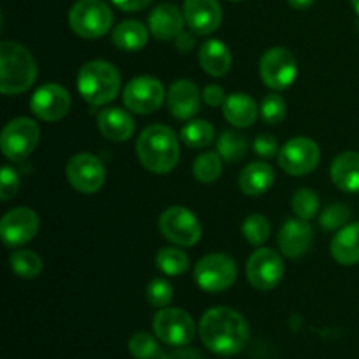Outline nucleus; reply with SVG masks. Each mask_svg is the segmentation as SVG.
I'll return each mask as SVG.
<instances>
[{"label":"nucleus","mask_w":359,"mask_h":359,"mask_svg":"<svg viewBox=\"0 0 359 359\" xmlns=\"http://www.w3.org/2000/svg\"><path fill=\"white\" fill-rule=\"evenodd\" d=\"M255 151L258 156L272 158L279 153V144H277L276 137L273 135H270V133H262V135L256 137Z\"/></svg>","instance_id":"40"},{"label":"nucleus","mask_w":359,"mask_h":359,"mask_svg":"<svg viewBox=\"0 0 359 359\" xmlns=\"http://www.w3.org/2000/svg\"><path fill=\"white\" fill-rule=\"evenodd\" d=\"M259 114L266 125H277L286 116V102L277 93L266 95L262 102V107H259Z\"/></svg>","instance_id":"38"},{"label":"nucleus","mask_w":359,"mask_h":359,"mask_svg":"<svg viewBox=\"0 0 359 359\" xmlns=\"http://www.w3.org/2000/svg\"><path fill=\"white\" fill-rule=\"evenodd\" d=\"M11 269L21 279H35L42 272V259L37 252L28 251V249H18L9 256Z\"/></svg>","instance_id":"30"},{"label":"nucleus","mask_w":359,"mask_h":359,"mask_svg":"<svg viewBox=\"0 0 359 359\" xmlns=\"http://www.w3.org/2000/svg\"><path fill=\"white\" fill-rule=\"evenodd\" d=\"M291 207L293 212L297 214L300 219L311 221L312 217L318 214L319 210V196L314 189L302 188L294 193L293 200H291Z\"/></svg>","instance_id":"33"},{"label":"nucleus","mask_w":359,"mask_h":359,"mask_svg":"<svg viewBox=\"0 0 359 359\" xmlns=\"http://www.w3.org/2000/svg\"><path fill=\"white\" fill-rule=\"evenodd\" d=\"M121 88V77L112 63L93 60L81 67L77 74V90L91 105H105L116 98Z\"/></svg>","instance_id":"4"},{"label":"nucleus","mask_w":359,"mask_h":359,"mask_svg":"<svg viewBox=\"0 0 359 359\" xmlns=\"http://www.w3.org/2000/svg\"><path fill=\"white\" fill-rule=\"evenodd\" d=\"M98 130L102 135L112 142L128 140L135 132V121L126 111L119 107H107L98 114Z\"/></svg>","instance_id":"21"},{"label":"nucleus","mask_w":359,"mask_h":359,"mask_svg":"<svg viewBox=\"0 0 359 359\" xmlns=\"http://www.w3.org/2000/svg\"><path fill=\"white\" fill-rule=\"evenodd\" d=\"M165 100V88L160 79L151 76L133 77L123 90L126 109L137 114H153Z\"/></svg>","instance_id":"10"},{"label":"nucleus","mask_w":359,"mask_h":359,"mask_svg":"<svg viewBox=\"0 0 359 359\" xmlns=\"http://www.w3.org/2000/svg\"><path fill=\"white\" fill-rule=\"evenodd\" d=\"M287 2H290V6L294 7V9H309L316 0H287Z\"/></svg>","instance_id":"44"},{"label":"nucleus","mask_w":359,"mask_h":359,"mask_svg":"<svg viewBox=\"0 0 359 359\" xmlns=\"http://www.w3.org/2000/svg\"><path fill=\"white\" fill-rule=\"evenodd\" d=\"M202 98L205 100L207 105L219 107V105H223L224 100H226V95H224L223 88L217 86V84H209V86H205V90H203Z\"/></svg>","instance_id":"41"},{"label":"nucleus","mask_w":359,"mask_h":359,"mask_svg":"<svg viewBox=\"0 0 359 359\" xmlns=\"http://www.w3.org/2000/svg\"><path fill=\"white\" fill-rule=\"evenodd\" d=\"M160 231L167 241L181 248H191L202 237L200 221L191 210L181 205H172L160 216Z\"/></svg>","instance_id":"7"},{"label":"nucleus","mask_w":359,"mask_h":359,"mask_svg":"<svg viewBox=\"0 0 359 359\" xmlns=\"http://www.w3.org/2000/svg\"><path fill=\"white\" fill-rule=\"evenodd\" d=\"M65 175L69 184L84 195H93L105 182L104 165L90 153L74 154L67 163Z\"/></svg>","instance_id":"12"},{"label":"nucleus","mask_w":359,"mask_h":359,"mask_svg":"<svg viewBox=\"0 0 359 359\" xmlns=\"http://www.w3.org/2000/svg\"><path fill=\"white\" fill-rule=\"evenodd\" d=\"M18 189H20V175L9 165H4L2 172H0V200L7 202V200L14 198Z\"/></svg>","instance_id":"39"},{"label":"nucleus","mask_w":359,"mask_h":359,"mask_svg":"<svg viewBox=\"0 0 359 359\" xmlns=\"http://www.w3.org/2000/svg\"><path fill=\"white\" fill-rule=\"evenodd\" d=\"M153 0H112L116 7H119L121 11H126V13H135V11L144 9L147 7Z\"/></svg>","instance_id":"42"},{"label":"nucleus","mask_w":359,"mask_h":359,"mask_svg":"<svg viewBox=\"0 0 359 359\" xmlns=\"http://www.w3.org/2000/svg\"><path fill=\"white\" fill-rule=\"evenodd\" d=\"M259 74L263 83L272 90H286L294 83L298 63L293 53L286 48H272L262 56Z\"/></svg>","instance_id":"11"},{"label":"nucleus","mask_w":359,"mask_h":359,"mask_svg":"<svg viewBox=\"0 0 359 359\" xmlns=\"http://www.w3.org/2000/svg\"><path fill=\"white\" fill-rule=\"evenodd\" d=\"M332 181L339 189L346 193L359 191V153L346 151L339 154L332 163Z\"/></svg>","instance_id":"22"},{"label":"nucleus","mask_w":359,"mask_h":359,"mask_svg":"<svg viewBox=\"0 0 359 359\" xmlns=\"http://www.w3.org/2000/svg\"><path fill=\"white\" fill-rule=\"evenodd\" d=\"M314 241V230L311 223L305 219H287L279 231V248L280 252L287 258H298L305 255Z\"/></svg>","instance_id":"18"},{"label":"nucleus","mask_w":359,"mask_h":359,"mask_svg":"<svg viewBox=\"0 0 359 359\" xmlns=\"http://www.w3.org/2000/svg\"><path fill=\"white\" fill-rule=\"evenodd\" d=\"M217 153L224 161L235 163V161L242 160L248 153V139L242 133L226 130L217 139Z\"/></svg>","instance_id":"28"},{"label":"nucleus","mask_w":359,"mask_h":359,"mask_svg":"<svg viewBox=\"0 0 359 359\" xmlns=\"http://www.w3.org/2000/svg\"><path fill=\"white\" fill-rule=\"evenodd\" d=\"M70 104H72V100H70V95L65 88L55 83H48L42 84L35 91L30 100V109L39 119L53 123L65 118Z\"/></svg>","instance_id":"16"},{"label":"nucleus","mask_w":359,"mask_h":359,"mask_svg":"<svg viewBox=\"0 0 359 359\" xmlns=\"http://www.w3.org/2000/svg\"><path fill=\"white\" fill-rule=\"evenodd\" d=\"M175 46H177L179 51L189 53L193 49V46H195V39H193V35L189 34V32L182 30L181 34L177 35V39H175Z\"/></svg>","instance_id":"43"},{"label":"nucleus","mask_w":359,"mask_h":359,"mask_svg":"<svg viewBox=\"0 0 359 359\" xmlns=\"http://www.w3.org/2000/svg\"><path fill=\"white\" fill-rule=\"evenodd\" d=\"M242 233L245 241L252 245H262L270 235V224L262 214H251L242 224Z\"/></svg>","instance_id":"34"},{"label":"nucleus","mask_w":359,"mask_h":359,"mask_svg":"<svg viewBox=\"0 0 359 359\" xmlns=\"http://www.w3.org/2000/svg\"><path fill=\"white\" fill-rule=\"evenodd\" d=\"M186 25L198 35H209L219 28L223 9L217 0H184Z\"/></svg>","instance_id":"17"},{"label":"nucleus","mask_w":359,"mask_h":359,"mask_svg":"<svg viewBox=\"0 0 359 359\" xmlns=\"http://www.w3.org/2000/svg\"><path fill=\"white\" fill-rule=\"evenodd\" d=\"M351 219V210L349 207L344 205V203H333L328 205L319 216V224H321L325 230L335 231L339 228L347 226Z\"/></svg>","instance_id":"37"},{"label":"nucleus","mask_w":359,"mask_h":359,"mask_svg":"<svg viewBox=\"0 0 359 359\" xmlns=\"http://www.w3.org/2000/svg\"><path fill=\"white\" fill-rule=\"evenodd\" d=\"M39 231V216L28 207H18L9 210L0 221V235L4 244L9 248H20L34 241Z\"/></svg>","instance_id":"15"},{"label":"nucleus","mask_w":359,"mask_h":359,"mask_svg":"<svg viewBox=\"0 0 359 359\" xmlns=\"http://www.w3.org/2000/svg\"><path fill=\"white\" fill-rule=\"evenodd\" d=\"M273 179H276V174H273L272 167L262 163V161H256V163L244 167V170L238 175V186H241L242 193H245L248 196H259L269 191L270 186L273 184Z\"/></svg>","instance_id":"25"},{"label":"nucleus","mask_w":359,"mask_h":359,"mask_svg":"<svg viewBox=\"0 0 359 359\" xmlns=\"http://www.w3.org/2000/svg\"><path fill=\"white\" fill-rule=\"evenodd\" d=\"M184 13L174 4H160L149 14V32L158 41H175L184 30Z\"/></svg>","instance_id":"19"},{"label":"nucleus","mask_w":359,"mask_h":359,"mask_svg":"<svg viewBox=\"0 0 359 359\" xmlns=\"http://www.w3.org/2000/svg\"><path fill=\"white\" fill-rule=\"evenodd\" d=\"M332 256L340 265H356L359 263V223L344 226L332 241Z\"/></svg>","instance_id":"26"},{"label":"nucleus","mask_w":359,"mask_h":359,"mask_svg":"<svg viewBox=\"0 0 359 359\" xmlns=\"http://www.w3.org/2000/svg\"><path fill=\"white\" fill-rule=\"evenodd\" d=\"M128 351L135 359H154L160 354V347L153 335L146 332L133 333L128 342Z\"/></svg>","instance_id":"35"},{"label":"nucleus","mask_w":359,"mask_h":359,"mask_svg":"<svg viewBox=\"0 0 359 359\" xmlns=\"http://www.w3.org/2000/svg\"><path fill=\"white\" fill-rule=\"evenodd\" d=\"M135 149L140 163L153 174H168L181 156L177 135L165 125L147 126L137 139Z\"/></svg>","instance_id":"2"},{"label":"nucleus","mask_w":359,"mask_h":359,"mask_svg":"<svg viewBox=\"0 0 359 359\" xmlns=\"http://www.w3.org/2000/svg\"><path fill=\"white\" fill-rule=\"evenodd\" d=\"M149 30L140 21L126 20L112 30V42L123 51H139L147 44Z\"/></svg>","instance_id":"27"},{"label":"nucleus","mask_w":359,"mask_h":359,"mask_svg":"<svg viewBox=\"0 0 359 359\" xmlns=\"http://www.w3.org/2000/svg\"><path fill=\"white\" fill-rule=\"evenodd\" d=\"M39 139H41V130L34 119L16 118L4 126L0 146L7 160L23 161L34 153Z\"/></svg>","instance_id":"6"},{"label":"nucleus","mask_w":359,"mask_h":359,"mask_svg":"<svg viewBox=\"0 0 359 359\" xmlns=\"http://www.w3.org/2000/svg\"><path fill=\"white\" fill-rule=\"evenodd\" d=\"M223 114L230 125L248 128L258 118V107L249 95L231 93L223 104Z\"/></svg>","instance_id":"24"},{"label":"nucleus","mask_w":359,"mask_h":359,"mask_svg":"<svg viewBox=\"0 0 359 359\" xmlns=\"http://www.w3.org/2000/svg\"><path fill=\"white\" fill-rule=\"evenodd\" d=\"M114 21L104 0H77L69 11V25L79 37L98 39L107 34Z\"/></svg>","instance_id":"5"},{"label":"nucleus","mask_w":359,"mask_h":359,"mask_svg":"<svg viewBox=\"0 0 359 359\" xmlns=\"http://www.w3.org/2000/svg\"><path fill=\"white\" fill-rule=\"evenodd\" d=\"M156 266L165 276H181L188 270L189 259L186 252L179 248H163L156 255Z\"/></svg>","instance_id":"31"},{"label":"nucleus","mask_w":359,"mask_h":359,"mask_svg":"<svg viewBox=\"0 0 359 359\" xmlns=\"http://www.w3.org/2000/svg\"><path fill=\"white\" fill-rule=\"evenodd\" d=\"M198 60L202 69L212 77L224 76L231 69L230 49L217 39H210V41L203 42L198 53Z\"/></svg>","instance_id":"23"},{"label":"nucleus","mask_w":359,"mask_h":359,"mask_svg":"<svg viewBox=\"0 0 359 359\" xmlns=\"http://www.w3.org/2000/svg\"><path fill=\"white\" fill-rule=\"evenodd\" d=\"M168 109L175 119H191L200 111V93L193 81L179 79L168 90Z\"/></svg>","instance_id":"20"},{"label":"nucleus","mask_w":359,"mask_h":359,"mask_svg":"<svg viewBox=\"0 0 359 359\" xmlns=\"http://www.w3.org/2000/svg\"><path fill=\"white\" fill-rule=\"evenodd\" d=\"M181 139L191 149H202L212 142L214 128L205 119H193L182 126Z\"/></svg>","instance_id":"29"},{"label":"nucleus","mask_w":359,"mask_h":359,"mask_svg":"<svg viewBox=\"0 0 359 359\" xmlns=\"http://www.w3.org/2000/svg\"><path fill=\"white\" fill-rule=\"evenodd\" d=\"M146 298L151 307L165 309L170 305L172 298H174V287L168 280L153 279L146 287Z\"/></svg>","instance_id":"36"},{"label":"nucleus","mask_w":359,"mask_h":359,"mask_svg":"<svg viewBox=\"0 0 359 359\" xmlns=\"http://www.w3.org/2000/svg\"><path fill=\"white\" fill-rule=\"evenodd\" d=\"M321 160L319 146L309 137H294L279 151V165L290 175H307Z\"/></svg>","instance_id":"13"},{"label":"nucleus","mask_w":359,"mask_h":359,"mask_svg":"<svg viewBox=\"0 0 359 359\" xmlns=\"http://www.w3.org/2000/svg\"><path fill=\"white\" fill-rule=\"evenodd\" d=\"M154 335L172 347H184L195 339L196 326L191 316L182 309L165 307L153 319Z\"/></svg>","instance_id":"8"},{"label":"nucleus","mask_w":359,"mask_h":359,"mask_svg":"<svg viewBox=\"0 0 359 359\" xmlns=\"http://www.w3.org/2000/svg\"><path fill=\"white\" fill-rule=\"evenodd\" d=\"M351 4H353L354 11H356V13H358V16H359V0H351Z\"/></svg>","instance_id":"45"},{"label":"nucleus","mask_w":359,"mask_h":359,"mask_svg":"<svg viewBox=\"0 0 359 359\" xmlns=\"http://www.w3.org/2000/svg\"><path fill=\"white\" fill-rule=\"evenodd\" d=\"M37 77L34 56L16 42L0 44V91L4 95L25 93Z\"/></svg>","instance_id":"3"},{"label":"nucleus","mask_w":359,"mask_h":359,"mask_svg":"<svg viewBox=\"0 0 359 359\" xmlns=\"http://www.w3.org/2000/svg\"><path fill=\"white\" fill-rule=\"evenodd\" d=\"M221 172H223V158L219 156V153H202L193 163V175L203 184L216 182Z\"/></svg>","instance_id":"32"},{"label":"nucleus","mask_w":359,"mask_h":359,"mask_svg":"<svg viewBox=\"0 0 359 359\" xmlns=\"http://www.w3.org/2000/svg\"><path fill=\"white\" fill-rule=\"evenodd\" d=\"M248 280L255 290L270 291L280 283L284 265L280 256L272 249H258L248 259Z\"/></svg>","instance_id":"14"},{"label":"nucleus","mask_w":359,"mask_h":359,"mask_svg":"<svg viewBox=\"0 0 359 359\" xmlns=\"http://www.w3.org/2000/svg\"><path fill=\"white\" fill-rule=\"evenodd\" d=\"M198 335L203 346L219 356H235L249 340V325L241 312L228 307L210 309L200 319Z\"/></svg>","instance_id":"1"},{"label":"nucleus","mask_w":359,"mask_h":359,"mask_svg":"<svg viewBox=\"0 0 359 359\" xmlns=\"http://www.w3.org/2000/svg\"><path fill=\"white\" fill-rule=\"evenodd\" d=\"M237 279V265L226 255L203 256L195 266V283L207 293H221Z\"/></svg>","instance_id":"9"}]
</instances>
